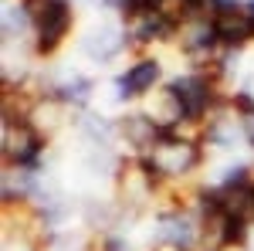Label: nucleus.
Wrapping results in <instances>:
<instances>
[{
	"instance_id": "nucleus-3",
	"label": "nucleus",
	"mask_w": 254,
	"mask_h": 251,
	"mask_svg": "<svg viewBox=\"0 0 254 251\" xmlns=\"http://www.w3.org/2000/svg\"><path fill=\"white\" fill-rule=\"evenodd\" d=\"M170 98H173V105H176V116L196 119L207 112L214 92H210V82L203 75H190V78H176L173 85H170Z\"/></svg>"
},
{
	"instance_id": "nucleus-2",
	"label": "nucleus",
	"mask_w": 254,
	"mask_h": 251,
	"mask_svg": "<svg viewBox=\"0 0 254 251\" xmlns=\"http://www.w3.org/2000/svg\"><path fill=\"white\" fill-rule=\"evenodd\" d=\"M210 27H214V38L220 44H231V48H241L244 41L254 38V17L248 7L241 3H227V0H217V10L210 17Z\"/></svg>"
},
{
	"instance_id": "nucleus-1",
	"label": "nucleus",
	"mask_w": 254,
	"mask_h": 251,
	"mask_svg": "<svg viewBox=\"0 0 254 251\" xmlns=\"http://www.w3.org/2000/svg\"><path fill=\"white\" fill-rule=\"evenodd\" d=\"M24 14L38 31V41H34L38 55H51L71 27L68 0H24Z\"/></svg>"
},
{
	"instance_id": "nucleus-6",
	"label": "nucleus",
	"mask_w": 254,
	"mask_h": 251,
	"mask_svg": "<svg viewBox=\"0 0 254 251\" xmlns=\"http://www.w3.org/2000/svg\"><path fill=\"white\" fill-rule=\"evenodd\" d=\"M176 7H180V17H200L207 0H176Z\"/></svg>"
},
{
	"instance_id": "nucleus-5",
	"label": "nucleus",
	"mask_w": 254,
	"mask_h": 251,
	"mask_svg": "<svg viewBox=\"0 0 254 251\" xmlns=\"http://www.w3.org/2000/svg\"><path fill=\"white\" fill-rule=\"evenodd\" d=\"M163 3H166V0H122L119 7H122V14L129 20H139V17H146V14L163 10Z\"/></svg>"
},
{
	"instance_id": "nucleus-4",
	"label": "nucleus",
	"mask_w": 254,
	"mask_h": 251,
	"mask_svg": "<svg viewBox=\"0 0 254 251\" xmlns=\"http://www.w3.org/2000/svg\"><path fill=\"white\" fill-rule=\"evenodd\" d=\"M156 78H159V65H156V61H153V58L139 61V65H132L126 75L119 78V92H122V95H142V92L153 88Z\"/></svg>"
}]
</instances>
